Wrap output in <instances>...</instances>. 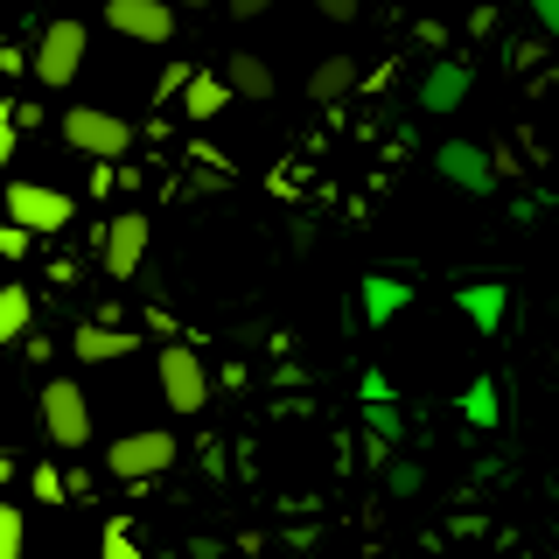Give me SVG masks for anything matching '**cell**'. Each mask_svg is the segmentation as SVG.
Instances as JSON below:
<instances>
[{
  "mask_svg": "<svg viewBox=\"0 0 559 559\" xmlns=\"http://www.w3.org/2000/svg\"><path fill=\"white\" fill-rule=\"evenodd\" d=\"M224 92H238V98H273V92H280V78H273V63H266V57L238 49V57H224Z\"/></svg>",
  "mask_w": 559,
  "mask_h": 559,
  "instance_id": "9c48e42d",
  "label": "cell"
},
{
  "mask_svg": "<svg viewBox=\"0 0 559 559\" xmlns=\"http://www.w3.org/2000/svg\"><path fill=\"white\" fill-rule=\"evenodd\" d=\"M57 133L78 154H92V162H119V154L133 147V127L119 112H105V105H70V112L57 119Z\"/></svg>",
  "mask_w": 559,
  "mask_h": 559,
  "instance_id": "7a4b0ae2",
  "label": "cell"
},
{
  "mask_svg": "<svg viewBox=\"0 0 559 559\" xmlns=\"http://www.w3.org/2000/svg\"><path fill=\"white\" fill-rule=\"evenodd\" d=\"M266 8H273V0H224V14H231V22H259Z\"/></svg>",
  "mask_w": 559,
  "mask_h": 559,
  "instance_id": "ffe728a7",
  "label": "cell"
},
{
  "mask_svg": "<svg viewBox=\"0 0 559 559\" xmlns=\"http://www.w3.org/2000/svg\"><path fill=\"white\" fill-rule=\"evenodd\" d=\"M28 252H35V238H28V231H14V224L0 217V259H28Z\"/></svg>",
  "mask_w": 559,
  "mask_h": 559,
  "instance_id": "2e32d148",
  "label": "cell"
},
{
  "mask_svg": "<svg viewBox=\"0 0 559 559\" xmlns=\"http://www.w3.org/2000/svg\"><path fill=\"white\" fill-rule=\"evenodd\" d=\"M154 371H162V399H168V413H203V406H210V371H203V357H197L189 343L154 349Z\"/></svg>",
  "mask_w": 559,
  "mask_h": 559,
  "instance_id": "5b68a950",
  "label": "cell"
},
{
  "mask_svg": "<svg viewBox=\"0 0 559 559\" xmlns=\"http://www.w3.org/2000/svg\"><path fill=\"white\" fill-rule=\"evenodd\" d=\"M357 84V63L349 57H329V63H314V78H308V98H336Z\"/></svg>",
  "mask_w": 559,
  "mask_h": 559,
  "instance_id": "4fadbf2b",
  "label": "cell"
},
{
  "mask_svg": "<svg viewBox=\"0 0 559 559\" xmlns=\"http://www.w3.org/2000/svg\"><path fill=\"white\" fill-rule=\"evenodd\" d=\"M70 349H78L84 364H112V357H127V349H140L127 329H105V322H84L78 336H70Z\"/></svg>",
  "mask_w": 559,
  "mask_h": 559,
  "instance_id": "8fae6325",
  "label": "cell"
},
{
  "mask_svg": "<svg viewBox=\"0 0 559 559\" xmlns=\"http://www.w3.org/2000/svg\"><path fill=\"white\" fill-rule=\"evenodd\" d=\"M140 259H147V217H140V210H119L98 231V266H105V280H133Z\"/></svg>",
  "mask_w": 559,
  "mask_h": 559,
  "instance_id": "52a82bcc",
  "label": "cell"
},
{
  "mask_svg": "<svg viewBox=\"0 0 559 559\" xmlns=\"http://www.w3.org/2000/svg\"><path fill=\"white\" fill-rule=\"evenodd\" d=\"M84 49H92V35H84L78 14H57V22L43 28V43H35V78L49 84V92H63V84H78V70H84Z\"/></svg>",
  "mask_w": 559,
  "mask_h": 559,
  "instance_id": "277c9868",
  "label": "cell"
},
{
  "mask_svg": "<svg viewBox=\"0 0 559 559\" xmlns=\"http://www.w3.org/2000/svg\"><path fill=\"white\" fill-rule=\"evenodd\" d=\"M105 22L127 43H168L175 35V8L168 0H105Z\"/></svg>",
  "mask_w": 559,
  "mask_h": 559,
  "instance_id": "ba28073f",
  "label": "cell"
},
{
  "mask_svg": "<svg viewBox=\"0 0 559 559\" xmlns=\"http://www.w3.org/2000/svg\"><path fill=\"white\" fill-rule=\"evenodd\" d=\"M28 552V518L14 503H0V559H22Z\"/></svg>",
  "mask_w": 559,
  "mask_h": 559,
  "instance_id": "5bb4252c",
  "label": "cell"
},
{
  "mask_svg": "<svg viewBox=\"0 0 559 559\" xmlns=\"http://www.w3.org/2000/svg\"><path fill=\"white\" fill-rule=\"evenodd\" d=\"M98 559H140V538H133V524H127V518H112V524H105Z\"/></svg>",
  "mask_w": 559,
  "mask_h": 559,
  "instance_id": "9a60e30c",
  "label": "cell"
},
{
  "mask_svg": "<svg viewBox=\"0 0 559 559\" xmlns=\"http://www.w3.org/2000/svg\"><path fill=\"white\" fill-rule=\"evenodd\" d=\"M314 8H322L329 22H357V0H314Z\"/></svg>",
  "mask_w": 559,
  "mask_h": 559,
  "instance_id": "44dd1931",
  "label": "cell"
},
{
  "mask_svg": "<svg viewBox=\"0 0 559 559\" xmlns=\"http://www.w3.org/2000/svg\"><path fill=\"white\" fill-rule=\"evenodd\" d=\"M224 98H231V92H224L217 70H189V84H182V112L197 119V127H210V119L224 112Z\"/></svg>",
  "mask_w": 559,
  "mask_h": 559,
  "instance_id": "30bf717a",
  "label": "cell"
},
{
  "mask_svg": "<svg viewBox=\"0 0 559 559\" xmlns=\"http://www.w3.org/2000/svg\"><path fill=\"white\" fill-rule=\"evenodd\" d=\"M14 468H22V462H14V454L0 448V483H14Z\"/></svg>",
  "mask_w": 559,
  "mask_h": 559,
  "instance_id": "7402d4cb",
  "label": "cell"
},
{
  "mask_svg": "<svg viewBox=\"0 0 559 559\" xmlns=\"http://www.w3.org/2000/svg\"><path fill=\"white\" fill-rule=\"evenodd\" d=\"M28 489H35L43 503H57V497H63V476H57V468H35V476H28Z\"/></svg>",
  "mask_w": 559,
  "mask_h": 559,
  "instance_id": "ac0fdd59",
  "label": "cell"
},
{
  "mask_svg": "<svg viewBox=\"0 0 559 559\" xmlns=\"http://www.w3.org/2000/svg\"><path fill=\"white\" fill-rule=\"evenodd\" d=\"M43 433L57 448H84V441H92V406H84L78 378H49L43 384Z\"/></svg>",
  "mask_w": 559,
  "mask_h": 559,
  "instance_id": "8992f818",
  "label": "cell"
},
{
  "mask_svg": "<svg viewBox=\"0 0 559 559\" xmlns=\"http://www.w3.org/2000/svg\"><path fill=\"white\" fill-rule=\"evenodd\" d=\"M182 84H189V63H168V70H162V84H154V98H175Z\"/></svg>",
  "mask_w": 559,
  "mask_h": 559,
  "instance_id": "d6986e66",
  "label": "cell"
},
{
  "mask_svg": "<svg viewBox=\"0 0 559 559\" xmlns=\"http://www.w3.org/2000/svg\"><path fill=\"white\" fill-rule=\"evenodd\" d=\"M14 140H22V133H14V105H8V98H0V168H8V162H14Z\"/></svg>",
  "mask_w": 559,
  "mask_h": 559,
  "instance_id": "e0dca14e",
  "label": "cell"
},
{
  "mask_svg": "<svg viewBox=\"0 0 559 559\" xmlns=\"http://www.w3.org/2000/svg\"><path fill=\"white\" fill-rule=\"evenodd\" d=\"M182 462V448H175V433L168 427H140V433H119L112 448H105V468H112L119 483H147V476H162V468Z\"/></svg>",
  "mask_w": 559,
  "mask_h": 559,
  "instance_id": "3957f363",
  "label": "cell"
},
{
  "mask_svg": "<svg viewBox=\"0 0 559 559\" xmlns=\"http://www.w3.org/2000/svg\"><path fill=\"white\" fill-rule=\"evenodd\" d=\"M28 322H35V294L22 280H8V287H0V343H22Z\"/></svg>",
  "mask_w": 559,
  "mask_h": 559,
  "instance_id": "7c38bea8",
  "label": "cell"
},
{
  "mask_svg": "<svg viewBox=\"0 0 559 559\" xmlns=\"http://www.w3.org/2000/svg\"><path fill=\"white\" fill-rule=\"evenodd\" d=\"M0 210H8V224L28 231V238H57V231H70V217H78V203L49 182H8L0 189Z\"/></svg>",
  "mask_w": 559,
  "mask_h": 559,
  "instance_id": "6da1fadb",
  "label": "cell"
}]
</instances>
